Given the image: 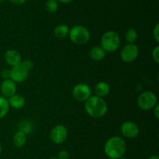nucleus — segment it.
<instances>
[{"label":"nucleus","mask_w":159,"mask_h":159,"mask_svg":"<svg viewBox=\"0 0 159 159\" xmlns=\"http://www.w3.org/2000/svg\"><path fill=\"white\" fill-rule=\"evenodd\" d=\"M138 31L134 28H129L125 34V39L128 44H134L138 39Z\"/></svg>","instance_id":"19"},{"label":"nucleus","mask_w":159,"mask_h":159,"mask_svg":"<svg viewBox=\"0 0 159 159\" xmlns=\"http://www.w3.org/2000/svg\"><path fill=\"white\" fill-rule=\"evenodd\" d=\"M139 55V48L135 44H127L123 47L120 51L122 61L127 63L134 62Z\"/></svg>","instance_id":"7"},{"label":"nucleus","mask_w":159,"mask_h":159,"mask_svg":"<svg viewBox=\"0 0 159 159\" xmlns=\"http://www.w3.org/2000/svg\"><path fill=\"white\" fill-rule=\"evenodd\" d=\"M138 108L143 111H148L158 104V97L154 92L146 90L138 96L137 101Z\"/></svg>","instance_id":"5"},{"label":"nucleus","mask_w":159,"mask_h":159,"mask_svg":"<svg viewBox=\"0 0 159 159\" xmlns=\"http://www.w3.org/2000/svg\"><path fill=\"white\" fill-rule=\"evenodd\" d=\"M119 159H127V158H126V157H124V156H122V157H120Z\"/></svg>","instance_id":"32"},{"label":"nucleus","mask_w":159,"mask_h":159,"mask_svg":"<svg viewBox=\"0 0 159 159\" xmlns=\"http://www.w3.org/2000/svg\"><path fill=\"white\" fill-rule=\"evenodd\" d=\"M58 2L61 3H65V4H67V3H70L73 1V0H57Z\"/></svg>","instance_id":"29"},{"label":"nucleus","mask_w":159,"mask_h":159,"mask_svg":"<svg viewBox=\"0 0 159 159\" xmlns=\"http://www.w3.org/2000/svg\"><path fill=\"white\" fill-rule=\"evenodd\" d=\"M26 134L21 130H18L12 137V142L14 146L16 147H23L26 143Z\"/></svg>","instance_id":"16"},{"label":"nucleus","mask_w":159,"mask_h":159,"mask_svg":"<svg viewBox=\"0 0 159 159\" xmlns=\"http://www.w3.org/2000/svg\"><path fill=\"white\" fill-rule=\"evenodd\" d=\"M4 59L6 63L11 67L16 66L22 62V57L20 53L15 49H9L4 55Z\"/></svg>","instance_id":"11"},{"label":"nucleus","mask_w":159,"mask_h":159,"mask_svg":"<svg viewBox=\"0 0 159 159\" xmlns=\"http://www.w3.org/2000/svg\"><path fill=\"white\" fill-rule=\"evenodd\" d=\"M153 37L154 38H155V41H156L157 43H158L159 42V24L158 23H157V24L155 25V28H154L153 30Z\"/></svg>","instance_id":"25"},{"label":"nucleus","mask_w":159,"mask_h":159,"mask_svg":"<svg viewBox=\"0 0 159 159\" xmlns=\"http://www.w3.org/2000/svg\"><path fill=\"white\" fill-rule=\"evenodd\" d=\"M2 145L1 143H0V154H2Z\"/></svg>","instance_id":"31"},{"label":"nucleus","mask_w":159,"mask_h":159,"mask_svg":"<svg viewBox=\"0 0 159 159\" xmlns=\"http://www.w3.org/2000/svg\"><path fill=\"white\" fill-rule=\"evenodd\" d=\"M1 76L4 80L10 79V70H9V69H5V70H3L1 72Z\"/></svg>","instance_id":"26"},{"label":"nucleus","mask_w":159,"mask_h":159,"mask_svg":"<svg viewBox=\"0 0 159 159\" xmlns=\"http://www.w3.org/2000/svg\"><path fill=\"white\" fill-rule=\"evenodd\" d=\"M152 58L156 63H159V46L157 45L152 51Z\"/></svg>","instance_id":"23"},{"label":"nucleus","mask_w":159,"mask_h":159,"mask_svg":"<svg viewBox=\"0 0 159 159\" xmlns=\"http://www.w3.org/2000/svg\"><path fill=\"white\" fill-rule=\"evenodd\" d=\"M30 71L21 65L13 66L10 70V79L16 83L24 82L29 76Z\"/></svg>","instance_id":"10"},{"label":"nucleus","mask_w":159,"mask_h":159,"mask_svg":"<svg viewBox=\"0 0 159 159\" xmlns=\"http://www.w3.org/2000/svg\"><path fill=\"white\" fill-rule=\"evenodd\" d=\"M21 65H23V66H24L25 68H26V70H29V71H30L33 69V67H34V63H33L32 61L30 60H22Z\"/></svg>","instance_id":"24"},{"label":"nucleus","mask_w":159,"mask_h":159,"mask_svg":"<svg viewBox=\"0 0 159 159\" xmlns=\"http://www.w3.org/2000/svg\"><path fill=\"white\" fill-rule=\"evenodd\" d=\"M46 10L50 13H54L58 9V2L57 0H48L45 5Z\"/></svg>","instance_id":"20"},{"label":"nucleus","mask_w":159,"mask_h":159,"mask_svg":"<svg viewBox=\"0 0 159 159\" xmlns=\"http://www.w3.org/2000/svg\"><path fill=\"white\" fill-rule=\"evenodd\" d=\"M8 102H9V107H12L14 109H20L24 107L26 104L24 97L21 94H15L12 96L9 97L8 98Z\"/></svg>","instance_id":"13"},{"label":"nucleus","mask_w":159,"mask_h":159,"mask_svg":"<svg viewBox=\"0 0 159 159\" xmlns=\"http://www.w3.org/2000/svg\"><path fill=\"white\" fill-rule=\"evenodd\" d=\"M120 45V37L119 34L113 31H108L102 34L101 37V47L106 52H113Z\"/></svg>","instance_id":"3"},{"label":"nucleus","mask_w":159,"mask_h":159,"mask_svg":"<svg viewBox=\"0 0 159 159\" xmlns=\"http://www.w3.org/2000/svg\"><path fill=\"white\" fill-rule=\"evenodd\" d=\"M154 110V114H155V116L156 117V118H159V105L158 104H157L155 107L152 108Z\"/></svg>","instance_id":"28"},{"label":"nucleus","mask_w":159,"mask_h":159,"mask_svg":"<svg viewBox=\"0 0 159 159\" xmlns=\"http://www.w3.org/2000/svg\"><path fill=\"white\" fill-rule=\"evenodd\" d=\"M68 132L66 126L64 125H56L52 128L50 132L51 140L55 144H61L66 141L68 138Z\"/></svg>","instance_id":"6"},{"label":"nucleus","mask_w":159,"mask_h":159,"mask_svg":"<svg viewBox=\"0 0 159 159\" xmlns=\"http://www.w3.org/2000/svg\"><path fill=\"white\" fill-rule=\"evenodd\" d=\"M69 31L70 28L68 27V25L62 23V24H59L55 26L54 30V34L57 38L63 39L68 36Z\"/></svg>","instance_id":"17"},{"label":"nucleus","mask_w":159,"mask_h":159,"mask_svg":"<svg viewBox=\"0 0 159 159\" xmlns=\"http://www.w3.org/2000/svg\"><path fill=\"white\" fill-rule=\"evenodd\" d=\"M85 102V112L92 118H100L107 112V104L102 98L91 95Z\"/></svg>","instance_id":"2"},{"label":"nucleus","mask_w":159,"mask_h":159,"mask_svg":"<svg viewBox=\"0 0 159 159\" xmlns=\"http://www.w3.org/2000/svg\"><path fill=\"white\" fill-rule=\"evenodd\" d=\"M5 0H0V2H4Z\"/></svg>","instance_id":"34"},{"label":"nucleus","mask_w":159,"mask_h":159,"mask_svg":"<svg viewBox=\"0 0 159 159\" xmlns=\"http://www.w3.org/2000/svg\"><path fill=\"white\" fill-rule=\"evenodd\" d=\"M68 37L74 44L85 45L89 41L90 32L85 26L76 25L70 29Z\"/></svg>","instance_id":"4"},{"label":"nucleus","mask_w":159,"mask_h":159,"mask_svg":"<svg viewBox=\"0 0 159 159\" xmlns=\"http://www.w3.org/2000/svg\"><path fill=\"white\" fill-rule=\"evenodd\" d=\"M9 1H10V2H12V4L20 6V5L24 4L26 2V0H9Z\"/></svg>","instance_id":"27"},{"label":"nucleus","mask_w":159,"mask_h":159,"mask_svg":"<svg viewBox=\"0 0 159 159\" xmlns=\"http://www.w3.org/2000/svg\"><path fill=\"white\" fill-rule=\"evenodd\" d=\"M148 159H159L158 155H152L148 157Z\"/></svg>","instance_id":"30"},{"label":"nucleus","mask_w":159,"mask_h":159,"mask_svg":"<svg viewBox=\"0 0 159 159\" xmlns=\"http://www.w3.org/2000/svg\"><path fill=\"white\" fill-rule=\"evenodd\" d=\"M72 95L76 101L85 102L92 95L91 87L86 84L80 83L73 87Z\"/></svg>","instance_id":"8"},{"label":"nucleus","mask_w":159,"mask_h":159,"mask_svg":"<svg viewBox=\"0 0 159 159\" xmlns=\"http://www.w3.org/2000/svg\"><path fill=\"white\" fill-rule=\"evenodd\" d=\"M70 154L67 150H61L57 154V158L58 159H69Z\"/></svg>","instance_id":"22"},{"label":"nucleus","mask_w":159,"mask_h":159,"mask_svg":"<svg viewBox=\"0 0 159 159\" xmlns=\"http://www.w3.org/2000/svg\"><path fill=\"white\" fill-rule=\"evenodd\" d=\"M126 150V142L122 137L118 136L109 138L104 145V152L110 159H119L124 155Z\"/></svg>","instance_id":"1"},{"label":"nucleus","mask_w":159,"mask_h":159,"mask_svg":"<svg viewBox=\"0 0 159 159\" xmlns=\"http://www.w3.org/2000/svg\"><path fill=\"white\" fill-rule=\"evenodd\" d=\"M48 159H58V158H57V157H50V158Z\"/></svg>","instance_id":"33"},{"label":"nucleus","mask_w":159,"mask_h":159,"mask_svg":"<svg viewBox=\"0 0 159 159\" xmlns=\"http://www.w3.org/2000/svg\"><path fill=\"white\" fill-rule=\"evenodd\" d=\"M19 127H20V130L23 131V132H24L26 134L27 132H29V131H30L32 129V124L30 123H29V122L23 121V123H20Z\"/></svg>","instance_id":"21"},{"label":"nucleus","mask_w":159,"mask_h":159,"mask_svg":"<svg viewBox=\"0 0 159 159\" xmlns=\"http://www.w3.org/2000/svg\"><path fill=\"white\" fill-rule=\"evenodd\" d=\"M94 92L98 97L103 98L104 97L107 96L110 92V86L108 83L101 81L99 82L96 86H95Z\"/></svg>","instance_id":"14"},{"label":"nucleus","mask_w":159,"mask_h":159,"mask_svg":"<svg viewBox=\"0 0 159 159\" xmlns=\"http://www.w3.org/2000/svg\"><path fill=\"white\" fill-rule=\"evenodd\" d=\"M17 87L16 83L14 82L12 80L7 79L4 80L1 84V92L3 97L9 98V97L12 96L13 94H16Z\"/></svg>","instance_id":"12"},{"label":"nucleus","mask_w":159,"mask_h":159,"mask_svg":"<svg viewBox=\"0 0 159 159\" xmlns=\"http://www.w3.org/2000/svg\"><path fill=\"white\" fill-rule=\"evenodd\" d=\"M120 132L124 137L127 138L134 139L138 136L140 129L134 122L126 121L121 125Z\"/></svg>","instance_id":"9"},{"label":"nucleus","mask_w":159,"mask_h":159,"mask_svg":"<svg viewBox=\"0 0 159 159\" xmlns=\"http://www.w3.org/2000/svg\"><path fill=\"white\" fill-rule=\"evenodd\" d=\"M9 104L8 99L5 97H0V119L7 115L9 110Z\"/></svg>","instance_id":"18"},{"label":"nucleus","mask_w":159,"mask_h":159,"mask_svg":"<svg viewBox=\"0 0 159 159\" xmlns=\"http://www.w3.org/2000/svg\"><path fill=\"white\" fill-rule=\"evenodd\" d=\"M89 56L93 60L101 61L105 58L106 51L101 46H94L89 51Z\"/></svg>","instance_id":"15"}]
</instances>
